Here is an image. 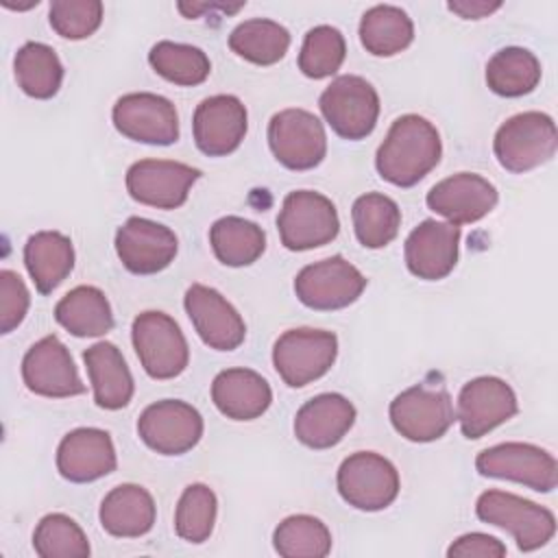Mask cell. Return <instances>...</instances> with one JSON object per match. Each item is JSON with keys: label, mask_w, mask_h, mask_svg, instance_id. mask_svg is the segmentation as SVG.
Here are the masks:
<instances>
[{"label": "cell", "mask_w": 558, "mask_h": 558, "mask_svg": "<svg viewBox=\"0 0 558 558\" xmlns=\"http://www.w3.org/2000/svg\"><path fill=\"white\" fill-rule=\"evenodd\" d=\"M31 294L22 277L13 270H0V331L11 333L26 316Z\"/></svg>", "instance_id": "cell-42"}, {"label": "cell", "mask_w": 558, "mask_h": 558, "mask_svg": "<svg viewBox=\"0 0 558 558\" xmlns=\"http://www.w3.org/2000/svg\"><path fill=\"white\" fill-rule=\"evenodd\" d=\"M246 129V107L231 94L205 98L192 118L196 148L207 157H225L233 153L242 144Z\"/></svg>", "instance_id": "cell-20"}, {"label": "cell", "mask_w": 558, "mask_h": 558, "mask_svg": "<svg viewBox=\"0 0 558 558\" xmlns=\"http://www.w3.org/2000/svg\"><path fill=\"white\" fill-rule=\"evenodd\" d=\"M268 146L290 170H312L327 155L323 122L305 109H283L268 122Z\"/></svg>", "instance_id": "cell-12"}, {"label": "cell", "mask_w": 558, "mask_h": 558, "mask_svg": "<svg viewBox=\"0 0 558 558\" xmlns=\"http://www.w3.org/2000/svg\"><path fill=\"white\" fill-rule=\"evenodd\" d=\"M54 320L76 338H94L111 331L113 312L102 290L76 286L54 305Z\"/></svg>", "instance_id": "cell-29"}, {"label": "cell", "mask_w": 558, "mask_h": 558, "mask_svg": "<svg viewBox=\"0 0 558 558\" xmlns=\"http://www.w3.org/2000/svg\"><path fill=\"white\" fill-rule=\"evenodd\" d=\"M211 401L231 421H253L270 408L272 390L251 368H227L211 381Z\"/></svg>", "instance_id": "cell-25"}, {"label": "cell", "mask_w": 558, "mask_h": 558, "mask_svg": "<svg viewBox=\"0 0 558 558\" xmlns=\"http://www.w3.org/2000/svg\"><path fill=\"white\" fill-rule=\"evenodd\" d=\"M442 155L438 129L423 116L397 118L375 155L379 177L397 187H412L429 174Z\"/></svg>", "instance_id": "cell-1"}, {"label": "cell", "mask_w": 558, "mask_h": 558, "mask_svg": "<svg viewBox=\"0 0 558 558\" xmlns=\"http://www.w3.org/2000/svg\"><path fill=\"white\" fill-rule=\"evenodd\" d=\"M272 545L283 558H325L331 551V532L312 514H292L275 527Z\"/></svg>", "instance_id": "cell-37"}, {"label": "cell", "mask_w": 558, "mask_h": 558, "mask_svg": "<svg viewBox=\"0 0 558 558\" xmlns=\"http://www.w3.org/2000/svg\"><path fill=\"white\" fill-rule=\"evenodd\" d=\"M229 48L255 65L281 61L290 48V33L275 20L253 17L238 24L229 35Z\"/></svg>", "instance_id": "cell-33"}, {"label": "cell", "mask_w": 558, "mask_h": 558, "mask_svg": "<svg viewBox=\"0 0 558 558\" xmlns=\"http://www.w3.org/2000/svg\"><path fill=\"white\" fill-rule=\"evenodd\" d=\"M460 227L451 222L423 220L405 240V266L425 281L445 279L458 264Z\"/></svg>", "instance_id": "cell-23"}, {"label": "cell", "mask_w": 558, "mask_h": 558, "mask_svg": "<svg viewBox=\"0 0 558 558\" xmlns=\"http://www.w3.org/2000/svg\"><path fill=\"white\" fill-rule=\"evenodd\" d=\"M338 338L327 329H288L272 347V364L290 388H303L320 379L336 362Z\"/></svg>", "instance_id": "cell-4"}, {"label": "cell", "mask_w": 558, "mask_h": 558, "mask_svg": "<svg viewBox=\"0 0 558 558\" xmlns=\"http://www.w3.org/2000/svg\"><path fill=\"white\" fill-rule=\"evenodd\" d=\"M480 521L510 532L521 551L545 547L556 534V517L545 506L506 490H486L475 501Z\"/></svg>", "instance_id": "cell-3"}, {"label": "cell", "mask_w": 558, "mask_h": 558, "mask_svg": "<svg viewBox=\"0 0 558 558\" xmlns=\"http://www.w3.org/2000/svg\"><path fill=\"white\" fill-rule=\"evenodd\" d=\"M340 497L364 512L388 508L399 495V471L375 451H355L342 460L336 475Z\"/></svg>", "instance_id": "cell-8"}, {"label": "cell", "mask_w": 558, "mask_h": 558, "mask_svg": "<svg viewBox=\"0 0 558 558\" xmlns=\"http://www.w3.org/2000/svg\"><path fill=\"white\" fill-rule=\"evenodd\" d=\"M150 68L166 81L183 87L201 85L211 72L209 57L190 44L177 41H157L148 52Z\"/></svg>", "instance_id": "cell-36"}, {"label": "cell", "mask_w": 558, "mask_h": 558, "mask_svg": "<svg viewBox=\"0 0 558 558\" xmlns=\"http://www.w3.org/2000/svg\"><path fill=\"white\" fill-rule=\"evenodd\" d=\"M131 340L142 368L153 379H172L187 368V340L172 316L155 310L142 312L133 320Z\"/></svg>", "instance_id": "cell-7"}, {"label": "cell", "mask_w": 558, "mask_h": 558, "mask_svg": "<svg viewBox=\"0 0 558 558\" xmlns=\"http://www.w3.org/2000/svg\"><path fill=\"white\" fill-rule=\"evenodd\" d=\"M364 288L366 277L342 255L307 264L294 277L296 299L318 312L342 310L355 303Z\"/></svg>", "instance_id": "cell-11"}, {"label": "cell", "mask_w": 558, "mask_h": 558, "mask_svg": "<svg viewBox=\"0 0 558 558\" xmlns=\"http://www.w3.org/2000/svg\"><path fill=\"white\" fill-rule=\"evenodd\" d=\"M541 83V61L534 52L519 46L497 50L486 63V85L504 98H519Z\"/></svg>", "instance_id": "cell-31"}, {"label": "cell", "mask_w": 558, "mask_h": 558, "mask_svg": "<svg viewBox=\"0 0 558 558\" xmlns=\"http://www.w3.org/2000/svg\"><path fill=\"white\" fill-rule=\"evenodd\" d=\"M201 170L170 159H142L126 170V192L133 201L157 207L177 209L187 201Z\"/></svg>", "instance_id": "cell-16"}, {"label": "cell", "mask_w": 558, "mask_h": 558, "mask_svg": "<svg viewBox=\"0 0 558 558\" xmlns=\"http://www.w3.org/2000/svg\"><path fill=\"white\" fill-rule=\"evenodd\" d=\"M157 506L153 495L140 484H120L111 488L98 510L100 525L118 538H137L153 530Z\"/></svg>", "instance_id": "cell-26"}, {"label": "cell", "mask_w": 558, "mask_h": 558, "mask_svg": "<svg viewBox=\"0 0 558 558\" xmlns=\"http://www.w3.org/2000/svg\"><path fill=\"white\" fill-rule=\"evenodd\" d=\"M209 244L220 264L240 268L251 266L262 257L266 248V233L253 220L225 216L211 225Z\"/></svg>", "instance_id": "cell-30"}, {"label": "cell", "mask_w": 558, "mask_h": 558, "mask_svg": "<svg viewBox=\"0 0 558 558\" xmlns=\"http://www.w3.org/2000/svg\"><path fill=\"white\" fill-rule=\"evenodd\" d=\"M414 39L410 15L392 4H375L360 20V41L375 57H392Z\"/></svg>", "instance_id": "cell-32"}, {"label": "cell", "mask_w": 558, "mask_h": 558, "mask_svg": "<svg viewBox=\"0 0 558 558\" xmlns=\"http://www.w3.org/2000/svg\"><path fill=\"white\" fill-rule=\"evenodd\" d=\"M281 244L288 251H310L329 244L340 231L336 205L314 190H294L277 216Z\"/></svg>", "instance_id": "cell-6"}, {"label": "cell", "mask_w": 558, "mask_h": 558, "mask_svg": "<svg viewBox=\"0 0 558 558\" xmlns=\"http://www.w3.org/2000/svg\"><path fill=\"white\" fill-rule=\"evenodd\" d=\"M137 434L146 447L161 456H181L203 436L201 412L181 399L150 403L137 418Z\"/></svg>", "instance_id": "cell-13"}, {"label": "cell", "mask_w": 558, "mask_h": 558, "mask_svg": "<svg viewBox=\"0 0 558 558\" xmlns=\"http://www.w3.org/2000/svg\"><path fill=\"white\" fill-rule=\"evenodd\" d=\"M475 469L484 477L510 480L536 493H551L558 484L556 458L530 442H499L477 453Z\"/></svg>", "instance_id": "cell-10"}, {"label": "cell", "mask_w": 558, "mask_h": 558, "mask_svg": "<svg viewBox=\"0 0 558 558\" xmlns=\"http://www.w3.org/2000/svg\"><path fill=\"white\" fill-rule=\"evenodd\" d=\"M347 57L344 35L327 24L314 26L307 31L301 52H299V70L307 78H327L336 74Z\"/></svg>", "instance_id": "cell-40"}, {"label": "cell", "mask_w": 558, "mask_h": 558, "mask_svg": "<svg viewBox=\"0 0 558 558\" xmlns=\"http://www.w3.org/2000/svg\"><path fill=\"white\" fill-rule=\"evenodd\" d=\"M519 412L517 395L499 377L484 375L466 381L458 395L456 418L460 423L462 436L477 440L510 421Z\"/></svg>", "instance_id": "cell-15"}, {"label": "cell", "mask_w": 558, "mask_h": 558, "mask_svg": "<svg viewBox=\"0 0 558 558\" xmlns=\"http://www.w3.org/2000/svg\"><path fill=\"white\" fill-rule=\"evenodd\" d=\"M185 312L198 338L216 351H233L246 338V325L238 310L214 288L192 283L183 299Z\"/></svg>", "instance_id": "cell-19"}, {"label": "cell", "mask_w": 558, "mask_h": 558, "mask_svg": "<svg viewBox=\"0 0 558 558\" xmlns=\"http://www.w3.org/2000/svg\"><path fill=\"white\" fill-rule=\"evenodd\" d=\"M13 72L20 89L37 100L52 98L63 81V65L59 54L41 41H28L17 50L13 59Z\"/></svg>", "instance_id": "cell-34"}, {"label": "cell", "mask_w": 558, "mask_h": 558, "mask_svg": "<svg viewBox=\"0 0 558 558\" xmlns=\"http://www.w3.org/2000/svg\"><path fill=\"white\" fill-rule=\"evenodd\" d=\"M447 9L464 20H482L497 9H501V2H486V0H453L447 2Z\"/></svg>", "instance_id": "cell-44"}, {"label": "cell", "mask_w": 558, "mask_h": 558, "mask_svg": "<svg viewBox=\"0 0 558 558\" xmlns=\"http://www.w3.org/2000/svg\"><path fill=\"white\" fill-rule=\"evenodd\" d=\"M33 549L41 558H87L89 541L72 517L52 512L37 523Z\"/></svg>", "instance_id": "cell-39"}, {"label": "cell", "mask_w": 558, "mask_h": 558, "mask_svg": "<svg viewBox=\"0 0 558 558\" xmlns=\"http://www.w3.org/2000/svg\"><path fill=\"white\" fill-rule=\"evenodd\" d=\"M556 124L543 111H523L508 118L493 140L499 166L517 174L547 163L556 155Z\"/></svg>", "instance_id": "cell-2"}, {"label": "cell", "mask_w": 558, "mask_h": 558, "mask_svg": "<svg viewBox=\"0 0 558 558\" xmlns=\"http://www.w3.org/2000/svg\"><path fill=\"white\" fill-rule=\"evenodd\" d=\"M50 26L65 39H85L94 35L102 22L100 0H54L48 11Z\"/></svg>", "instance_id": "cell-41"}, {"label": "cell", "mask_w": 558, "mask_h": 558, "mask_svg": "<svg viewBox=\"0 0 558 558\" xmlns=\"http://www.w3.org/2000/svg\"><path fill=\"white\" fill-rule=\"evenodd\" d=\"M506 545L484 532H469L458 536L449 549L447 556L449 558H501L506 556Z\"/></svg>", "instance_id": "cell-43"}, {"label": "cell", "mask_w": 558, "mask_h": 558, "mask_svg": "<svg viewBox=\"0 0 558 558\" xmlns=\"http://www.w3.org/2000/svg\"><path fill=\"white\" fill-rule=\"evenodd\" d=\"M118 458L109 432L78 427L68 432L57 447V471L63 480L87 484L116 471Z\"/></svg>", "instance_id": "cell-22"}, {"label": "cell", "mask_w": 558, "mask_h": 558, "mask_svg": "<svg viewBox=\"0 0 558 558\" xmlns=\"http://www.w3.org/2000/svg\"><path fill=\"white\" fill-rule=\"evenodd\" d=\"M179 251L172 229L161 222L131 216L116 233V253L133 275H155L168 268Z\"/></svg>", "instance_id": "cell-18"}, {"label": "cell", "mask_w": 558, "mask_h": 558, "mask_svg": "<svg viewBox=\"0 0 558 558\" xmlns=\"http://www.w3.org/2000/svg\"><path fill=\"white\" fill-rule=\"evenodd\" d=\"M26 270L41 294H50L74 268L72 240L59 231H37L24 244Z\"/></svg>", "instance_id": "cell-28"}, {"label": "cell", "mask_w": 558, "mask_h": 558, "mask_svg": "<svg viewBox=\"0 0 558 558\" xmlns=\"http://www.w3.org/2000/svg\"><path fill=\"white\" fill-rule=\"evenodd\" d=\"M392 427L412 442H432L453 425L456 412L442 386L416 384L399 392L388 408Z\"/></svg>", "instance_id": "cell-9"}, {"label": "cell", "mask_w": 558, "mask_h": 558, "mask_svg": "<svg viewBox=\"0 0 558 558\" xmlns=\"http://www.w3.org/2000/svg\"><path fill=\"white\" fill-rule=\"evenodd\" d=\"M22 379L39 397L65 399L85 392L68 347L54 336L37 340L22 360Z\"/></svg>", "instance_id": "cell-17"}, {"label": "cell", "mask_w": 558, "mask_h": 558, "mask_svg": "<svg viewBox=\"0 0 558 558\" xmlns=\"http://www.w3.org/2000/svg\"><path fill=\"white\" fill-rule=\"evenodd\" d=\"M83 362L94 388V401L105 410H120L133 397V375L111 342H96L83 353Z\"/></svg>", "instance_id": "cell-27"}, {"label": "cell", "mask_w": 558, "mask_h": 558, "mask_svg": "<svg viewBox=\"0 0 558 558\" xmlns=\"http://www.w3.org/2000/svg\"><path fill=\"white\" fill-rule=\"evenodd\" d=\"M355 405L338 395L323 392L305 401L294 416V436L310 449L336 447L355 423Z\"/></svg>", "instance_id": "cell-24"}, {"label": "cell", "mask_w": 558, "mask_h": 558, "mask_svg": "<svg viewBox=\"0 0 558 558\" xmlns=\"http://www.w3.org/2000/svg\"><path fill=\"white\" fill-rule=\"evenodd\" d=\"M497 198V187L488 179L475 172H458L438 181L427 192L425 203L451 225H471L488 216L495 209Z\"/></svg>", "instance_id": "cell-21"}, {"label": "cell", "mask_w": 558, "mask_h": 558, "mask_svg": "<svg viewBox=\"0 0 558 558\" xmlns=\"http://www.w3.org/2000/svg\"><path fill=\"white\" fill-rule=\"evenodd\" d=\"M218 512V499L216 493L207 484H190L179 497L177 510H174V530L177 534L187 543H205L216 523Z\"/></svg>", "instance_id": "cell-38"}, {"label": "cell", "mask_w": 558, "mask_h": 558, "mask_svg": "<svg viewBox=\"0 0 558 558\" xmlns=\"http://www.w3.org/2000/svg\"><path fill=\"white\" fill-rule=\"evenodd\" d=\"M111 120L116 131L133 142L170 146L179 140V113L159 94L133 92L120 96L113 105Z\"/></svg>", "instance_id": "cell-14"}, {"label": "cell", "mask_w": 558, "mask_h": 558, "mask_svg": "<svg viewBox=\"0 0 558 558\" xmlns=\"http://www.w3.org/2000/svg\"><path fill=\"white\" fill-rule=\"evenodd\" d=\"M351 218L355 238L366 248H384L397 238L401 227L399 205L379 192L357 196L351 209Z\"/></svg>", "instance_id": "cell-35"}, {"label": "cell", "mask_w": 558, "mask_h": 558, "mask_svg": "<svg viewBox=\"0 0 558 558\" xmlns=\"http://www.w3.org/2000/svg\"><path fill=\"white\" fill-rule=\"evenodd\" d=\"M318 107L333 133L351 142L371 135L379 118V96L375 87L357 74L333 78L320 94Z\"/></svg>", "instance_id": "cell-5"}]
</instances>
